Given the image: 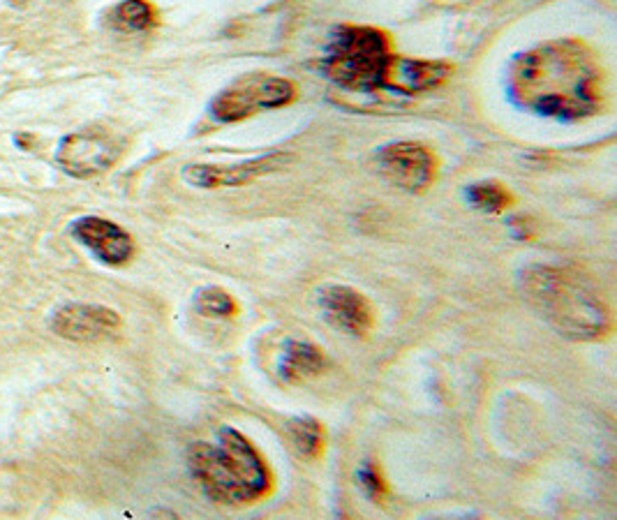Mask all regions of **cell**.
<instances>
[{
    "label": "cell",
    "instance_id": "obj_1",
    "mask_svg": "<svg viewBox=\"0 0 617 520\" xmlns=\"http://www.w3.org/2000/svg\"><path fill=\"white\" fill-rule=\"evenodd\" d=\"M507 93L516 107L555 121H585L604 111L608 74L594 49L560 37L520 51L509 63Z\"/></svg>",
    "mask_w": 617,
    "mask_h": 520
},
{
    "label": "cell",
    "instance_id": "obj_2",
    "mask_svg": "<svg viewBox=\"0 0 617 520\" xmlns=\"http://www.w3.org/2000/svg\"><path fill=\"white\" fill-rule=\"evenodd\" d=\"M518 289L557 336L574 343H597L611 336L613 310L594 280L576 266H525L518 273Z\"/></svg>",
    "mask_w": 617,
    "mask_h": 520
},
{
    "label": "cell",
    "instance_id": "obj_3",
    "mask_svg": "<svg viewBox=\"0 0 617 520\" xmlns=\"http://www.w3.org/2000/svg\"><path fill=\"white\" fill-rule=\"evenodd\" d=\"M188 463L204 493L225 507L255 504L273 488L271 470L262 453L234 428H222L213 444H192Z\"/></svg>",
    "mask_w": 617,
    "mask_h": 520
},
{
    "label": "cell",
    "instance_id": "obj_4",
    "mask_svg": "<svg viewBox=\"0 0 617 520\" xmlns=\"http://www.w3.org/2000/svg\"><path fill=\"white\" fill-rule=\"evenodd\" d=\"M393 58L389 35L373 26L345 24L333 28L322 58L324 77L347 91L375 93Z\"/></svg>",
    "mask_w": 617,
    "mask_h": 520
},
{
    "label": "cell",
    "instance_id": "obj_5",
    "mask_svg": "<svg viewBox=\"0 0 617 520\" xmlns=\"http://www.w3.org/2000/svg\"><path fill=\"white\" fill-rule=\"evenodd\" d=\"M296 95L299 91L292 79L275 77L269 72H252L222 88L208 109L218 123H239L262 111L287 107L296 100Z\"/></svg>",
    "mask_w": 617,
    "mask_h": 520
},
{
    "label": "cell",
    "instance_id": "obj_6",
    "mask_svg": "<svg viewBox=\"0 0 617 520\" xmlns=\"http://www.w3.org/2000/svg\"><path fill=\"white\" fill-rule=\"evenodd\" d=\"M123 153V141L111 130L86 128L65 135L56 148V165L72 178H93L109 172Z\"/></svg>",
    "mask_w": 617,
    "mask_h": 520
},
{
    "label": "cell",
    "instance_id": "obj_7",
    "mask_svg": "<svg viewBox=\"0 0 617 520\" xmlns=\"http://www.w3.org/2000/svg\"><path fill=\"white\" fill-rule=\"evenodd\" d=\"M377 169L396 188L421 195L437 181L440 162L419 141H391L377 151Z\"/></svg>",
    "mask_w": 617,
    "mask_h": 520
},
{
    "label": "cell",
    "instance_id": "obj_8",
    "mask_svg": "<svg viewBox=\"0 0 617 520\" xmlns=\"http://www.w3.org/2000/svg\"><path fill=\"white\" fill-rule=\"evenodd\" d=\"M289 162H292V155L282 151L257 155L250 160L222 162V165L220 162H195V165L183 167V181L197 190L243 188L259 178L280 172Z\"/></svg>",
    "mask_w": 617,
    "mask_h": 520
},
{
    "label": "cell",
    "instance_id": "obj_9",
    "mask_svg": "<svg viewBox=\"0 0 617 520\" xmlns=\"http://www.w3.org/2000/svg\"><path fill=\"white\" fill-rule=\"evenodd\" d=\"M49 326L58 338L72 343H100L118 336L123 322L116 310L98 303H65L54 310Z\"/></svg>",
    "mask_w": 617,
    "mask_h": 520
},
{
    "label": "cell",
    "instance_id": "obj_10",
    "mask_svg": "<svg viewBox=\"0 0 617 520\" xmlns=\"http://www.w3.org/2000/svg\"><path fill=\"white\" fill-rule=\"evenodd\" d=\"M319 308L333 329L352 338H366L375 329V308L359 289L347 285H326L319 289Z\"/></svg>",
    "mask_w": 617,
    "mask_h": 520
},
{
    "label": "cell",
    "instance_id": "obj_11",
    "mask_svg": "<svg viewBox=\"0 0 617 520\" xmlns=\"http://www.w3.org/2000/svg\"><path fill=\"white\" fill-rule=\"evenodd\" d=\"M72 239L107 266H125L135 257V239L121 225L100 215H84L70 225Z\"/></svg>",
    "mask_w": 617,
    "mask_h": 520
},
{
    "label": "cell",
    "instance_id": "obj_12",
    "mask_svg": "<svg viewBox=\"0 0 617 520\" xmlns=\"http://www.w3.org/2000/svg\"><path fill=\"white\" fill-rule=\"evenodd\" d=\"M453 65L446 61H421V58H405L393 54L389 68L384 72L379 91H391L398 95H416L440 88L444 81L453 77Z\"/></svg>",
    "mask_w": 617,
    "mask_h": 520
},
{
    "label": "cell",
    "instance_id": "obj_13",
    "mask_svg": "<svg viewBox=\"0 0 617 520\" xmlns=\"http://www.w3.org/2000/svg\"><path fill=\"white\" fill-rule=\"evenodd\" d=\"M326 356L322 349L306 340H289L278 361V375L285 384H306L312 377L322 375Z\"/></svg>",
    "mask_w": 617,
    "mask_h": 520
},
{
    "label": "cell",
    "instance_id": "obj_14",
    "mask_svg": "<svg viewBox=\"0 0 617 520\" xmlns=\"http://www.w3.org/2000/svg\"><path fill=\"white\" fill-rule=\"evenodd\" d=\"M107 21L114 31L144 33L158 24V10L148 0H121L107 12Z\"/></svg>",
    "mask_w": 617,
    "mask_h": 520
},
{
    "label": "cell",
    "instance_id": "obj_15",
    "mask_svg": "<svg viewBox=\"0 0 617 520\" xmlns=\"http://www.w3.org/2000/svg\"><path fill=\"white\" fill-rule=\"evenodd\" d=\"M285 433L294 451L306 460H319L324 456L326 433L324 426L312 416H294L287 421Z\"/></svg>",
    "mask_w": 617,
    "mask_h": 520
},
{
    "label": "cell",
    "instance_id": "obj_16",
    "mask_svg": "<svg viewBox=\"0 0 617 520\" xmlns=\"http://www.w3.org/2000/svg\"><path fill=\"white\" fill-rule=\"evenodd\" d=\"M465 199L472 208H477V211L488 213V215H500L504 211H509V208L516 202L507 185L500 181H493V178L467 185Z\"/></svg>",
    "mask_w": 617,
    "mask_h": 520
},
{
    "label": "cell",
    "instance_id": "obj_17",
    "mask_svg": "<svg viewBox=\"0 0 617 520\" xmlns=\"http://www.w3.org/2000/svg\"><path fill=\"white\" fill-rule=\"evenodd\" d=\"M195 310L208 319H232L239 315V303L227 289L206 285L195 292Z\"/></svg>",
    "mask_w": 617,
    "mask_h": 520
},
{
    "label": "cell",
    "instance_id": "obj_18",
    "mask_svg": "<svg viewBox=\"0 0 617 520\" xmlns=\"http://www.w3.org/2000/svg\"><path fill=\"white\" fill-rule=\"evenodd\" d=\"M359 479H361L363 490H366V493L373 497L375 502H379L386 495V484H384L382 474H379V470H377L373 463H366V465L361 467Z\"/></svg>",
    "mask_w": 617,
    "mask_h": 520
},
{
    "label": "cell",
    "instance_id": "obj_19",
    "mask_svg": "<svg viewBox=\"0 0 617 520\" xmlns=\"http://www.w3.org/2000/svg\"><path fill=\"white\" fill-rule=\"evenodd\" d=\"M509 229H511V234H514L516 239H520V241H532L534 236H537V232H539L537 222H534L532 218H525V215L511 218L509 220Z\"/></svg>",
    "mask_w": 617,
    "mask_h": 520
}]
</instances>
